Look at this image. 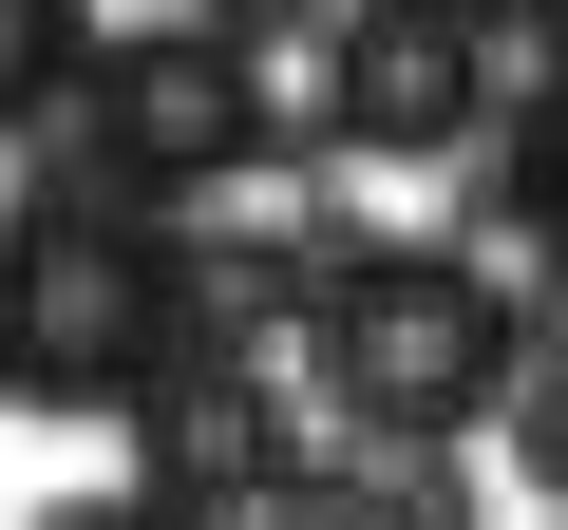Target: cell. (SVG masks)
I'll use <instances>...</instances> for the list:
<instances>
[{
    "mask_svg": "<svg viewBox=\"0 0 568 530\" xmlns=\"http://www.w3.org/2000/svg\"><path fill=\"white\" fill-rule=\"evenodd\" d=\"M190 342H209L190 208H114L77 171L39 208H0V398L20 417H133Z\"/></svg>",
    "mask_w": 568,
    "mask_h": 530,
    "instance_id": "obj_1",
    "label": "cell"
},
{
    "mask_svg": "<svg viewBox=\"0 0 568 530\" xmlns=\"http://www.w3.org/2000/svg\"><path fill=\"white\" fill-rule=\"evenodd\" d=\"M304 360H323V398H342L361 436L455 455V436L511 417V379H530V304L493 285L474 246H342L323 285H304Z\"/></svg>",
    "mask_w": 568,
    "mask_h": 530,
    "instance_id": "obj_2",
    "label": "cell"
},
{
    "mask_svg": "<svg viewBox=\"0 0 568 530\" xmlns=\"http://www.w3.org/2000/svg\"><path fill=\"white\" fill-rule=\"evenodd\" d=\"M58 133H77L58 171L114 190V208H209V190L284 171V95H265V58H246L227 20H133V39H95L77 95H58Z\"/></svg>",
    "mask_w": 568,
    "mask_h": 530,
    "instance_id": "obj_3",
    "label": "cell"
},
{
    "mask_svg": "<svg viewBox=\"0 0 568 530\" xmlns=\"http://www.w3.org/2000/svg\"><path fill=\"white\" fill-rule=\"evenodd\" d=\"M493 20L474 0H342V39H323V133L361 171H455L493 133Z\"/></svg>",
    "mask_w": 568,
    "mask_h": 530,
    "instance_id": "obj_4",
    "label": "cell"
},
{
    "mask_svg": "<svg viewBox=\"0 0 568 530\" xmlns=\"http://www.w3.org/2000/svg\"><path fill=\"white\" fill-rule=\"evenodd\" d=\"M284 455H304V436H284V379H265V342H227V323L133 398V492H152V511H190V530H227Z\"/></svg>",
    "mask_w": 568,
    "mask_h": 530,
    "instance_id": "obj_5",
    "label": "cell"
},
{
    "mask_svg": "<svg viewBox=\"0 0 568 530\" xmlns=\"http://www.w3.org/2000/svg\"><path fill=\"white\" fill-rule=\"evenodd\" d=\"M493 208H511V246L568 285V58H549V77L493 114Z\"/></svg>",
    "mask_w": 568,
    "mask_h": 530,
    "instance_id": "obj_6",
    "label": "cell"
},
{
    "mask_svg": "<svg viewBox=\"0 0 568 530\" xmlns=\"http://www.w3.org/2000/svg\"><path fill=\"white\" fill-rule=\"evenodd\" d=\"M77 58H95V0H0V133L58 114V95H77Z\"/></svg>",
    "mask_w": 568,
    "mask_h": 530,
    "instance_id": "obj_7",
    "label": "cell"
},
{
    "mask_svg": "<svg viewBox=\"0 0 568 530\" xmlns=\"http://www.w3.org/2000/svg\"><path fill=\"white\" fill-rule=\"evenodd\" d=\"M493 436H511V473L568 511V342H530V379H511V417H493Z\"/></svg>",
    "mask_w": 568,
    "mask_h": 530,
    "instance_id": "obj_8",
    "label": "cell"
},
{
    "mask_svg": "<svg viewBox=\"0 0 568 530\" xmlns=\"http://www.w3.org/2000/svg\"><path fill=\"white\" fill-rule=\"evenodd\" d=\"M379 530H474V473H436V455H417V473L379 492Z\"/></svg>",
    "mask_w": 568,
    "mask_h": 530,
    "instance_id": "obj_9",
    "label": "cell"
},
{
    "mask_svg": "<svg viewBox=\"0 0 568 530\" xmlns=\"http://www.w3.org/2000/svg\"><path fill=\"white\" fill-rule=\"evenodd\" d=\"M39 530H190V511H152V492H95V511H39Z\"/></svg>",
    "mask_w": 568,
    "mask_h": 530,
    "instance_id": "obj_10",
    "label": "cell"
}]
</instances>
